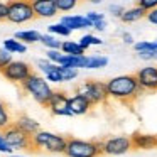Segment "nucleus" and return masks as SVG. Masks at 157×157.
Instances as JSON below:
<instances>
[{"instance_id":"1","label":"nucleus","mask_w":157,"mask_h":157,"mask_svg":"<svg viewBox=\"0 0 157 157\" xmlns=\"http://www.w3.org/2000/svg\"><path fill=\"white\" fill-rule=\"evenodd\" d=\"M106 91H108V98L128 103L139 98L142 90L137 83L135 75H120L106 81Z\"/></svg>"},{"instance_id":"2","label":"nucleus","mask_w":157,"mask_h":157,"mask_svg":"<svg viewBox=\"0 0 157 157\" xmlns=\"http://www.w3.org/2000/svg\"><path fill=\"white\" fill-rule=\"evenodd\" d=\"M68 139L58 133L48 132V130H39L36 135H32V150H41L49 154H64Z\"/></svg>"},{"instance_id":"3","label":"nucleus","mask_w":157,"mask_h":157,"mask_svg":"<svg viewBox=\"0 0 157 157\" xmlns=\"http://www.w3.org/2000/svg\"><path fill=\"white\" fill-rule=\"evenodd\" d=\"M22 90H24L34 101H37L39 105H42V106L48 105L49 98H51L52 93H54V90H52L51 85L46 81V78H42V76H39V75H34V73H32L27 81L22 85Z\"/></svg>"},{"instance_id":"4","label":"nucleus","mask_w":157,"mask_h":157,"mask_svg":"<svg viewBox=\"0 0 157 157\" xmlns=\"http://www.w3.org/2000/svg\"><path fill=\"white\" fill-rule=\"evenodd\" d=\"M103 142L100 140H83L68 137V145H66V155L68 157H98L101 152Z\"/></svg>"},{"instance_id":"5","label":"nucleus","mask_w":157,"mask_h":157,"mask_svg":"<svg viewBox=\"0 0 157 157\" xmlns=\"http://www.w3.org/2000/svg\"><path fill=\"white\" fill-rule=\"evenodd\" d=\"M76 93H78V95H83L85 98H88L93 106L106 103V100H108L106 83L96 81V79H86L85 83H81V85L76 88Z\"/></svg>"},{"instance_id":"6","label":"nucleus","mask_w":157,"mask_h":157,"mask_svg":"<svg viewBox=\"0 0 157 157\" xmlns=\"http://www.w3.org/2000/svg\"><path fill=\"white\" fill-rule=\"evenodd\" d=\"M36 14L32 9V2H25V0H12L9 2V15L7 21L10 24H27V22L34 21Z\"/></svg>"},{"instance_id":"7","label":"nucleus","mask_w":157,"mask_h":157,"mask_svg":"<svg viewBox=\"0 0 157 157\" xmlns=\"http://www.w3.org/2000/svg\"><path fill=\"white\" fill-rule=\"evenodd\" d=\"M4 78L10 83H19V85H24L29 79V76L32 75V68L24 61H12L7 68L2 71Z\"/></svg>"},{"instance_id":"8","label":"nucleus","mask_w":157,"mask_h":157,"mask_svg":"<svg viewBox=\"0 0 157 157\" xmlns=\"http://www.w3.org/2000/svg\"><path fill=\"white\" fill-rule=\"evenodd\" d=\"M5 140L14 150H32V137L25 135L22 130H19L15 125H10L4 132Z\"/></svg>"},{"instance_id":"9","label":"nucleus","mask_w":157,"mask_h":157,"mask_svg":"<svg viewBox=\"0 0 157 157\" xmlns=\"http://www.w3.org/2000/svg\"><path fill=\"white\" fill-rule=\"evenodd\" d=\"M128 150H132V140L127 135H115L103 142L101 152L106 155H123Z\"/></svg>"},{"instance_id":"10","label":"nucleus","mask_w":157,"mask_h":157,"mask_svg":"<svg viewBox=\"0 0 157 157\" xmlns=\"http://www.w3.org/2000/svg\"><path fill=\"white\" fill-rule=\"evenodd\" d=\"M142 91H157V66H145L135 73Z\"/></svg>"},{"instance_id":"11","label":"nucleus","mask_w":157,"mask_h":157,"mask_svg":"<svg viewBox=\"0 0 157 157\" xmlns=\"http://www.w3.org/2000/svg\"><path fill=\"white\" fill-rule=\"evenodd\" d=\"M68 101H69V96L68 93L64 91H54L52 96L49 98L46 108L56 117H71L69 113V108H68Z\"/></svg>"},{"instance_id":"12","label":"nucleus","mask_w":157,"mask_h":157,"mask_svg":"<svg viewBox=\"0 0 157 157\" xmlns=\"http://www.w3.org/2000/svg\"><path fill=\"white\" fill-rule=\"evenodd\" d=\"M68 108H69V113L71 117H81V115H86L90 110L93 108V105L90 103L88 98H85L83 95H75L69 96V101H68Z\"/></svg>"},{"instance_id":"13","label":"nucleus","mask_w":157,"mask_h":157,"mask_svg":"<svg viewBox=\"0 0 157 157\" xmlns=\"http://www.w3.org/2000/svg\"><path fill=\"white\" fill-rule=\"evenodd\" d=\"M130 140H132V149L135 150H152L157 147V135L152 133L135 132L130 135Z\"/></svg>"},{"instance_id":"14","label":"nucleus","mask_w":157,"mask_h":157,"mask_svg":"<svg viewBox=\"0 0 157 157\" xmlns=\"http://www.w3.org/2000/svg\"><path fill=\"white\" fill-rule=\"evenodd\" d=\"M32 9H34L36 17H41V19H51L58 14L56 0H34Z\"/></svg>"},{"instance_id":"15","label":"nucleus","mask_w":157,"mask_h":157,"mask_svg":"<svg viewBox=\"0 0 157 157\" xmlns=\"http://www.w3.org/2000/svg\"><path fill=\"white\" fill-rule=\"evenodd\" d=\"M14 125L17 127L19 130H22L25 135H29V137L36 135V133L41 130L39 122H37V120H34L32 117H29V115H19L17 118L14 120Z\"/></svg>"},{"instance_id":"16","label":"nucleus","mask_w":157,"mask_h":157,"mask_svg":"<svg viewBox=\"0 0 157 157\" xmlns=\"http://www.w3.org/2000/svg\"><path fill=\"white\" fill-rule=\"evenodd\" d=\"M61 24L66 25L69 31H81V29H90L91 24L88 22V19L85 15H63Z\"/></svg>"},{"instance_id":"17","label":"nucleus","mask_w":157,"mask_h":157,"mask_svg":"<svg viewBox=\"0 0 157 157\" xmlns=\"http://www.w3.org/2000/svg\"><path fill=\"white\" fill-rule=\"evenodd\" d=\"M147 17V12L144 10V9H140L139 5H133V7L130 9H125V12H123V15L120 17V21L123 22V24H133V22H139L140 19Z\"/></svg>"},{"instance_id":"18","label":"nucleus","mask_w":157,"mask_h":157,"mask_svg":"<svg viewBox=\"0 0 157 157\" xmlns=\"http://www.w3.org/2000/svg\"><path fill=\"white\" fill-rule=\"evenodd\" d=\"M14 37L21 41L22 44H34V42H41L42 34H39L37 31H17Z\"/></svg>"},{"instance_id":"19","label":"nucleus","mask_w":157,"mask_h":157,"mask_svg":"<svg viewBox=\"0 0 157 157\" xmlns=\"http://www.w3.org/2000/svg\"><path fill=\"white\" fill-rule=\"evenodd\" d=\"M10 125H14V120H12L9 105L4 100H0V132H4V130L9 128Z\"/></svg>"},{"instance_id":"20","label":"nucleus","mask_w":157,"mask_h":157,"mask_svg":"<svg viewBox=\"0 0 157 157\" xmlns=\"http://www.w3.org/2000/svg\"><path fill=\"white\" fill-rule=\"evenodd\" d=\"M61 51L66 56H85V49L79 46L78 41H64L61 46Z\"/></svg>"},{"instance_id":"21","label":"nucleus","mask_w":157,"mask_h":157,"mask_svg":"<svg viewBox=\"0 0 157 157\" xmlns=\"http://www.w3.org/2000/svg\"><path fill=\"white\" fill-rule=\"evenodd\" d=\"M4 49L9 51L10 54H24L27 51V46L22 44L21 41H17L15 37H10V39H5L4 41Z\"/></svg>"},{"instance_id":"22","label":"nucleus","mask_w":157,"mask_h":157,"mask_svg":"<svg viewBox=\"0 0 157 157\" xmlns=\"http://www.w3.org/2000/svg\"><path fill=\"white\" fill-rule=\"evenodd\" d=\"M108 64V58L101 54H91L86 56V69H100Z\"/></svg>"},{"instance_id":"23","label":"nucleus","mask_w":157,"mask_h":157,"mask_svg":"<svg viewBox=\"0 0 157 157\" xmlns=\"http://www.w3.org/2000/svg\"><path fill=\"white\" fill-rule=\"evenodd\" d=\"M61 66H66V68H75V69L86 68V54L85 56H64Z\"/></svg>"},{"instance_id":"24","label":"nucleus","mask_w":157,"mask_h":157,"mask_svg":"<svg viewBox=\"0 0 157 157\" xmlns=\"http://www.w3.org/2000/svg\"><path fill=\"white\" fill-rule=\"evenodd\" d=\"M41 42L48 48V51H59L61 46H63V42L58 41V37H56V36H51L49 32H48V34H42Z\"/></svg>"},{"instance_id":"25","label":"nucleus","mask_w":157,"mask_h":157,"mask_svg":"<svg viewBox=\"0 0 157 157\" xmlns=\"http://www.w3.org/2000/svg\"><path fill=\"white\" fill-rule=\"evenodd\" d=\"M78 42H79V46H81L85 51H86L88 48H91V46H101V44H103L101 39L96 37V36H93V34H85Z\"/></svg>"},{"instance_id":"26","label":"nucleus","mask_w":157,"mask_h":157,"mask_svg":"<svg viewBox=\"0 0 157 157\" xmlns=\"http://www.w3.org/2000/svg\"><path fill=\"white\" fill-rule=\"evenodd\" d=\"M49 34L51 36H59V37H68L69 34H71V31H69L66 25H63L61 22H58V24H51L48 27Z\"/></svg>"},{"instance_id":"27","label":"nucleus","mask_w":157,"mask_h":157,"mask_svg":"<svg viewBox=\"0 0 157 157\" xmlns=\"http://www.w3.org/2000/svg\"><path fill=\"white\" fill-rule=\"evenodd\" d=\"M137 52H145V51H157V41H140L133 44Z\"/></svg>"},{"instance_id":"28","label":"nucleus","mask_w":157,"mask_h":157,"mask_svg":"<svg viewBox=\"0 0 157 157\" xmlns=\"http://www.w3.org/2000/svg\"><path fill=\"white\" fill-rule=\"evenodd\" d=\"M59 69H61L63 83H66V81H73V79L78 78V69H75V68H66V66H59Z\"/></svg>"},{"instance_id":"29","label":"nucleus","mask_w":157,"mask_h":157,"mask_svg":"<svg viewBox=\"0 0 157 157\" xmlns=\"http://www.w3.org/2000/svg\"><path fill=\"white\" fill-rule=\"evenodd\" d=\"M64 56L66 54H63L61 49H59V51H48V52H46V59H49V61H51L52 64H56V66H61L63 64Z\"/></svg>"},{"instance_id":"30","label":"nucleus","mask_w":157,"mask_h":157,"mask_svg":"<svg viewBox=\"0 0 157 157\" xmlns=\"http://www.w3.org/2000/svg\"><path fill=\"white\" fill-rule=\"evenodd\" d=\"M46 81L48 83H56V85H58V83H63V76H61L59 66H54V68L46 75Z\"/></svg>"},{"instance_id":"31","label":"nucleus","mask_w":157,"mask_h":157,"mask_svg":"<svg viewBox=\"0 0 157 157\" xmlns=\"http://www.w3.org/2000/svg\"><path fill=\"white\" fill-rule=\"evenodd\" d=\"M58 12H69L76 7V0H56Z\"/></svg>"},{"instance_id":"32","label":"nucleus","mask_w":157,"mask_h":157,"mask_svg":"<svg viewBox=\"0 0 157 157\" xmlns=\"http://www.w3.org/2000/svg\"><path fill=\"white\" fill-rule=\"evenodd\" d=\"M14 61V59H12V54L9 51H5L4 48L0 49V73L4 71L5 68H7L9 64H10V63Z\"/></svg>"},{"instance_id":"33","label":"nucleus","mask_w":157,"mask_h":157,"mask_svg":"<svg viewBox=\"0 0 157 157\" xmlns=\"http://www.w3.org/2000/svg\"><path fill=\"white\" fill-rule=\"evenodd\" d=\"M137 5H139L140 9H144V10L149 14V12H152V10L157 9V0H139Z\"/></svg>"},{"instance_id":"34","label":"nucleus","mask_w":157,"mask_h":157,"mask_svg":"<svg viewBox=\"0 0 157 157\" xmlns=\"http://www.w3.org/2000/svg\"><path fill=\"white\" fill-rule=\"evenodd\" d=\"M85 17L88 19V22L91 24V27H93L95 24H98V22L105 21V15H103V14H100V12H88V14H86Z\"/></svg>"},{"instance_id":"35","label":"nucleus","mask_w":157,"mask_h":157,"mask_svg":"<svg viewBox=\"0 0 157 157\" xmlns=\"http://www.w3.org/2000/svg\"><path fill=\"white\" fill-rule=\"evenodd\" d=\"M54 66H56V64H52L49 59H39V61H37V68L41 69V73H44V76L48 75V73L51 71L52 68H54Z\"/></svg>"},{"instance_id":"36","label":"nucleus","mask_w":157,"mask_h":157,"mask_svg":"<svg viewBox=\"0 0 157 157\" xmlns=\"http://www.w3.org/2000/svg\"><path fill=\"white\" fill-rule=\"evenodd\" d=\"M0 152L7 154V155H12V152H14V149L9 145V142L5 140V137H4V133H2V132H0Z\"/></svg>"},{"instance_id":"37","label":"nucleus","mask_w":157,"mask_h":157,"mask_svg":"<svg viewBox=\"0 0 157 157\" xmlns=\"http://www.w3.org/2000/svg\"><path fill=\"white\" fill-rule=\"evenodd\" d=\"M108 12L110 14H113L115 17H122L123 15V12H125V7L123 5H120V4H112V5H108Z\"/></svg>"},{"instance_id":"38","label":"nucleus","mask_w":157,"mask_h":157,"mask_svg":"<svg viewBox=\"0 0 157 157\" xmlns=\"http://www.w3.org/2000/svg\"><path fill=\"white\" fill-rule=\"evenodd\" d=\"M140 59L144 61H157V51H145V52H137Z\"/></svg>"},{"instance_id":"39","label":"nucleus","mask_w":157,"mask_h":157,"mask_svg":"<svg viewBox=\"0 0 157 157\" xmlns=\"http://www.w3.org/2000/svg\"><path fill=\"white\" fill-rule=\"evenodd\" d=\"M7 15H9V4L0 2V22L7 21Z\"/></svg>"},{"instance_id":"40","label":"nucleus","mask_w":157,"mask_h":157,"mask_svg":"<svg viewBox=\"0 0 157 157\" xmlns=\"http://www.w3.org/2000/svg\"><path fill=\"white\" fill-rule=\"evenodd\" d=\"M145 19H147V21H149L152 25H157V9H155V10H152V12H149Z\"/></svg>"},{"instance_id":"41","label":"nucleus","mask_w":157,"mask_h":157,"mask_svg":"<svg viewBox=\"0 0 157 157\" xmlns=\"http://www.w3.org/2000/svg\"><path fill=\"white\" fill-rule=\"evenodd\" d=\"M122 41L125 42V44H130V46L135 44V42H133V36L130 34V32H123V34H122Z\"/></svg>"},{"instance_id":"42","label":"nucleus","mask_w":157,"mask_h":157,"mask_svg":"<svg viewBox=\"0 0 157 157\" xmlns=\"http://www.w3.org/2000/svg\"><path fill=\"white\" fill-rule=\"evenodd\" d=\"M93 29L98 31V32H103L106 29V21H101V22H98V24H95V25H93Z\"/></svg>"},{"instance_id":"43","label":"nucleus","mask_w":157,"mask_h":157,"mask_svg":"<svg viewBox=\"0 0 157 157\" xmlns=\"http://www.w3.org/2000/svg\"><path fill=\"white\" fill-rule=\"evenodd\" d=\"M9 157H25V155H15V154H12V155H9Z\"/></svg>"}]
</instances>
